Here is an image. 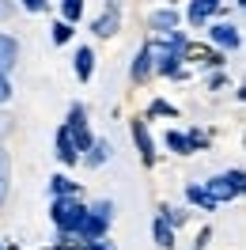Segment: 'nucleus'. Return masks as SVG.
I'll return each instance as SVG.
<instances>
[{"instance_id":"1","label":"nucleus","mask_w":246,"mask_h":250,"mask_svg":"<svg viewBox=\"0 0 246 250\" xmlns=\"http://www.w3.org/2000/svg\"><path fill=\"white\" fill-rule=\"evenodd\" d=\"M83 216H87V208L80 205V197H53V205H49V220H53V228L61 231V243L72 239V231L80 228Z\"/></svg>"},{"instance_id":"2","label":"nucleus","mask_w":246,"mask_h":250,"mask_svg":"<svg viewBox=\"0 0 246 250\" xmlns=\"http://www.w3.org/2000/svg\"><path fill=\"white\" fill-rule=\"evenodd\" d=\"M208 201L212 205H224V201H235L243 193V171H227V174H216L212 182L205 186Z\"/></svg>"},{"instance_id":"3","label":"nucleus","mask_w":246,"mask_h":250,"mask_svg":"<svg viewBox=\"0 0 246 250\" xmlns=\"http://www.w3.org/2000/svg\"><path fill=\"white\" fill-rule=\"evenodd\" d=\"M16 61H19V42L12 34L0 31V76H8V72L16 68Z\"/></svg>"},{"instance_id":"4","label":"nucleus","mask_w":246,"mask_h":250,"mask_svg":"<svg viewBox=\"0 0 246 250\" xmlns=\"http://www.w3.org/2000/svg\"><path fill=\"white\" fill-rule=\"evenodd\" d=\"M208 38H212L220 49H239V27H231V23H216V27H208Z\"/></svg>"},{"instance_id":"5","label":"nucleus","mask_w":246,"mask_h":250,"mask_svg":"<svg viewBox=\"0 0 246 250\" xmlns=\"http://www.w3.org/2000/svg\"><path fill=\"white\" fill-rule=\"evenodd\" d=\"M72 235H76L80 243L87 247V243H99V239L106 235V224H102V220H95V216H83V220H80V228H76Z\"/></svg>"},{"instance_id":"6","label":"nucleus","mask_w":246,"mask_h":250,"mask_svg":"<svg viewBox=\"0 0 246 250\" xmlns=\"http://www.w3.org/2000/svg\"><path fill=\"white\" fill-rule=\"evenodd\" d=\"M133 141H137V148H140V159L152 167L155 163V144H152V137H148V125L144 122H133Z\"/></svg>"},{"instance_id":"7","label":"nucleus","mask_w":246,"mask_h":250,"mask_svg":"<svg viewBox=\"0 0 246 250\" xmlns=\"http://www.w3.org/2000/svg\"><path fill=\"white\" fill-rule=\"evenodd\" d=\"M148 23H152L155 34H163V38H167V34H174V27H178V12H174V8H159V12H152Z\"/></svg>"},{"instance_id":"8","label":"nucleus","mask_w":246,"mask_h":250,"mask_svg":"<svg viewBox=\"0 0 246 250\" xmlns=\"http://www.w3.org/2000/svg\"><path fill=\"white\" fill-rule=\"evenodd\" d=\"M91 31L99 38H110V34H118V4H106V12L91 23Z\"/></svg>"},{"instance_id":"9","label":"nucleus","mask_w":246,"mask_h":250,"mask_svg":"<svg viewBox=\"0 0 246 250\" xmlns=\"http://www.w3.org/2000/svg\"><path fill=\"white\" fill-rule=\"evenodd\" d=\"M57 159H61L64 167H72V163H80V152H76V144H72V137H68V129H57Z\"/></svg>"},{"instance_id":"10","label":"nucleus","mask_w":246,"mask_h":250,"mask_svg":"<svg viewBox=\"0 0 246 250\" xmlns=\"http://www.w3.org/2000/svg\"><path fill=\"white\" fill-rule=\"evenodd\" d=\"M216 12H220V4H216V0H193L185 16H189V23L197 27V23H205V19H208V16H216Z\"/></svg>"},{"instance_id":"11","label":"nucleus","mask_w":246,"mask_h":250,"mask_svg":"<svg viewBox=\"0 0 246 250\" xmlns=\"http://www.w3.org/2000/svg\"><path fill=\"white\" fill-rule=\"evenodd\" d=\"M114 156V148H110V141H91V148H87V163H91V167H102V163H106V159Z\"/></svg>"},{"instance_id":"12","label":"nucleus","mask_w":246,"mask_h":250,"mask_svg":"<svg viewBox=\"0 0 246 250\" xmlns=\"http://www.w3.org/2000/svg\"><path fill=\"white\" fill-rule=\"evenodd\" d=\"M91 68H95L91 46H80V49H76V76H80V80H91Z\"/></svg>"},{"instance_id":"13","label":"nucleus","mask_w":246,"mask_h":250,"mask_svg":"<svg viewBox=\"0 0 246 250\" xmlns=\"http://www.w3.org/2000/svg\"><path fill=\"white\" fill-rule=\"evenodd\" d=\"M49 189H53V197H76V182L64 178V174H53V178H49Z\"/></svg>"},{"instance_id":"14","label":"nucleus","mask_w":246,"mask_h":250,"mask_svg":"<svg viewBox=\"0 0 246 250\" xmlns=\"http://www.w3.org/2000/svg\"><path fill=\"white\" fill-rule=\"evenodd\" d=\"M155 243H159L163 250H170V247H174V228H170V224H167L163 216H155Z\"/></svg>"},{"instance_id":"15","label":"nucleus","mask_w":246,"mask_h":250,"mask_svg":"<svg viewBox=\"0 0 246 250\" xmlns=\"http://www.w3.org/2000/svg\"><path fill=\"white\" fill-rule=\"evenodd\" d=\"M80 16H83V0H64L61 4V23H80Z\"/></svg>"},{"instance_id":"16","label":"nucleus","mask_w":246,"mask_h":250,"mask_svg":"<svg viewBox=\"0 0 246 250\" xmlns=\"http://www.w3.org/2000/svg\"><path fill=\"white\" fill-rule=\"evenodd\" d=\"M148 72H152V57H148V49H140L137 53V61H133V80H148Z\"/></svg>"},{"instance_id":"17","label":"nucleus","mask_w":246,"mask_h":250,"mask_svg":"<svg viewBox=\"0 0 246 250\" xmlns=\"http://www.w3.org/2000/svg\"><path fill=\"white\" fill-rule=\"evenodd\" d=\"M87 216H95V220H102L110 228V220H114V201H95L91 208H87Z\"/></svg>"},{"instance_id":"18","label":"nucleus","mask_w":246,"mask_h":250,"mask_svg":"<svg viewBox=\"0 0 246 250\" xmlns=\"http://www.w3.org/2000/svg\"><path fill=\"white\" fill-rule=\"evenodd\" d=\"M8 174H12V159H8V152L0 148V201L8 197Z\"/></svg>"},{"instance_id":"19","label":"nucleus","mask_w":246,"mask_h":250,"mask_svg":"<svg viewBox=\"0 0 246 250\" xmlns=\"http://www.w3.org/2000/svg\"><path fill=\"white\" fill-rule=\"evenodd\" d=\"M185 197H189L193 205H201V208H208V212L216 208V205L208 201V193H205V186H189V189H185Z\"/></svg>"},{"instance_id":"20","label":"nucleus","mask_w":246,"mask_h":250,"mask_svg":"<svg viewBox=\"0 0 246 250\" xmlns=\"http://www.w3.org/2000/svg\"><path fill=\"white\" fill-rule=\"evenodd\" d=\"M167 148H174L178 156H189V152H193L189 141H185V133H167Z\"/></svg>"},{"instance_id":"21","label":"nucleus","mask_w":246,"mask_h":250,"mask_svg":"<svg viewBox=\"0 0 246 250\" xmlns=\"http://www.w3.org/2000/svg\"><path fill=\"white\" fill-rule=\"evenodd\" d=\"M68 38H72V27H68V23H61V19H57V23H53V42H57V46H64Z\"/></svg>"},{"instance_id":"22","label":"nucleus","mask_w":246,"mask_h":250,"mask_svg":"<svg viewBox=\"0 0 246 250\" xmlns=\"http://www.w3.org/2000/svg\"><path fill=\"white\" fill-rule=\"evenodd\" d=\"M152 114H155V118H163V114H167V118H174L178 110L170 106V103H152Z\"/></svg>"},{"instance_id":"23","label":"nucleus","mask_w":246,"mask_h":250,"mask_svg":"<svg viewBox=\"0 0 246 250\" xmlns=\"http://www.w3.org/2000/svg\"><path fill=\"white\" fill-rule=\"evenodd\" d=\"M12 99V83H8V76H0V103H8Z\"/></svg>"},{"instance_id":"24","label":"nucleus","mask_w":246,"mask_h":250,"mask_svg":"<svg viewBox=\"0 0 246 250\" xmlns=\"http://www.w3.org/2000/svg\"><path fill=\"white\" fill-rule=\"evenodd\" d=\"M83 250H114V243H106V239H99V243H87Z\"/></svg>"},{"instance_id":"25","label":"nucleus","mask_w":246,"mask_h":250,"mask_svg":"<svg viewBox=\"0 0 246 250\" xmlns=\"http://www.w3.org/2000/svg\"><path fill=\"white\" fill-rule=\"evenodd\" d=\"M23 8H27V12H46V4H42V0H27Z\"/></svg>"},{"instance_id":"26","label":"nucleus","mask_w":246,"mask_h":250,"mask_svg":"<svg viewBox=\"0 0 246 250\" xmlns=\"http://www.w3.org/2000/svg\"><path fill=\"white\" fill-rule=\"evenodd\" d=\"M8 122H12V118H4V114H0V137L8 133Z\"/></svg>"}]
</instances>
